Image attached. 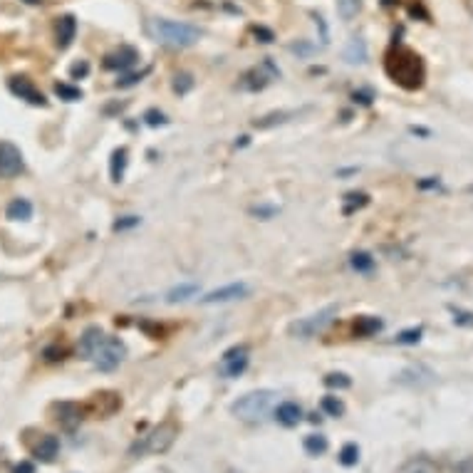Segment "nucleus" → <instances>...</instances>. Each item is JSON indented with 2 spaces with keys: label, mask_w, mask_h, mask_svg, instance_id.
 Wrapping results in <instances>:
<instances>
[{
  "label": "nucleus",
  "mask_w": 473,
  "mask_h": 473,
  "mask_svg": "<svg viewBox=\"0 0 473 473\" xmlns=\"http://www.w3.org/2000/svg\"><path fill=\"white\" fill-rule=\"evenodd\" d=\"M87 72H90V65H87L85 60H82V63H77V65H72V70H70V74H72L74 79H77V77H85Z\"/></svg>",
  "instance_id": "a19ab883"
},
{
  "label": "nucleus",
  "mask_w": 473,
  "mask_h": 473,
  "mask_svg": "<svg viewBox=\"0 0 473 473\" xmlns=\"http://www.w3.org/2000/svg\"><path fill=\"white\" fill-rule=\"evenodd\" d=\"M384 67L387 74L394 79L396 85H401L404 90H419L424 85V77H426V70H424L422 57L417 55L409 47H392L384 60Z\"/></svg>",
  "instance_id": "f257e3e1"
},
{
  "label": "nucleus",
  "mask_w": 473,
  "mask_h": 473,
  "mask_svg": "<svg viewBox=\"0 0 473 473\" xmlns=\"http://www.w3.org/2000/svg\"><path fill=\"white\" fill-rule=\"evenodd\" d=\"M8 87H10L13 95L20 97V99H25L28 104H35V107H45L47 104L45 95H42V92H40L28 77H10L8 79Z\"/></svg>",
  "instance_id": "9d476101"
},
{
  "label": "nucleus",
  "mask_w": 473,
  "mask_h": 473,
  "mask_svg": "<svg viewBox=\"0 0 473 473\" xmlns=\"http://www.w3.org/2000/svg\"><path fill=\"white\" fill-rule=\"evenodd\" d=\"M325 387H330V389H349V387H352V379H349L344 372H330L325 377Z\"/></svg>",
  "instance_id": "473e14b6"
},
{
  "label": "nucleus",
  "mask_w": 473,
  "mask_h": 473,
  "mask_svg": "<svg viewBox=\"0 0 473 473\" xmlns=\"http://www.w3.org/2000/svg\"><path fill=\"white\" fill-rule=\"evenodd\" d=\"M436 374L424 364H414V367H406L404 372H399L396 382L406 384V387H428V384H434Z\"/></svg>",
  "instance_id": "f8f14e48"
},
{
  "label": "nucleus",
  "mask_w": 473,
  "mask_h": 473,
  "mask_svg": "<svg viewBox=\"0 0 473 473\" xmlns=\"http://www.w3.org/2000/svg\"><path fill=\"white\" fill-rule=\"evenodd\" d=\"M6 214L10 221H28L33 218V203L28 198H15V201H10Z\"/></svg>",
  "instance_id": "5701e85b"
},
{
  "label": "nucleus",
  "mask_w": 473,
  "mask_h": 473,
  "mask_svg": "<svg viewBox=\"0 0 473 473\" xmlns=\"http://www.w3.org/2000/svg\"><path fill=\"white\" fill-rule=\"evenodd\" d=\"M139 225V216H125V218H119L114 223V231H127V228H134Z\"/></svg>",
  "instance_id": "e433bc0d"
},
{
  "label": "nucleus",
  "mask_w": 473,
  "mask_h": 473,
  "mask_svg": "<svg viewBox=\"0 0 473 473\" xmlns=\"http://www.w3.org/2000/svg\"><path fill=\"white\" fill-rule=\"evenodd\" d=\"M362 0H337V10L342 15V20H352L360 13Z\"/></svg>",
  "instance_id": "c756f323"
},
{
  "label": "nucleus",
  "mask_w": 473,
  "mask_h": 473,
  "mask_svg": "<svg viewBox=\"0 0 473 473\" xmlns=\"http://www.w3.org/2000/svg\"><path fill=\"white\" fill-rule=\"evenodd\" d=\"M74 35H77V20H74V15L60 17V20H57V47H60V50L70 47Z\"/></svg>",
  "instance_id": "f3484780"
},
{
  "label": "nucleus",
  "mask_w": 473,
  "mask_h": 473,
  "mask_svg": "<svg viewBox=\"0 0 473 473\" xmlns=\"http://www.w3.org/2000/svg\"><path fill=\"white\" fill-rule=\"evenodd\" d=\"M107 337V335L102 332L99 327H87L85 335L79 337V355L85 357V360H92L95 357V352L99 349L102 339Z\"/></svg>",
  "instance_id": "dca6fc26"
},
{
  "label": "nucleus",
  "mask_w": 473,
  "mask_h": 473,
  "mask_svg": "<svg viewBox=\"0 0 473 473\" xmlns=\"http://www.w3.org/2000/svg\"><path fill=\"white\" fill-rule=\"evenodd\" d=\"M136 60H139V52L129 45H122L119 50L109 52V55L104 57V67L107 70H129Z\"/></svg>",
  "instance_id": "4468645a"
},
{
  "label": "nucleus",
  "mask_w": 473,
  "mask_h": 473,
  "mask_svg": "<svg viewBox=\"0 0 473 473\" xmlns=\"http://www.w3.org/2000/svg\"><path fill=\"white\" fill-rule=\"evenodd\" d=\"M147 72H149V70H144V72H139V74H129V77L119 79L117 85H119V87H131V85H136V82H141V77H144Z\"/></svg>",
  "instance_id": "ea45409f"
},
{
  "label": "nucleus",
  "mask_w": 473,
  "mask_h": 473,
  "mask_svg": "<svg viewBox=\"0 0 473 473\" xmlns=\"http://www.w3.org/2000/svg\"><path fill=\"white\" fill-rule=\"evenodd\" d=\"M193 295H198L196 282H181V285H176L174 290H169V295H166V303H184V300L193 298Z\"/></svg>",
  "instance_id": "b1692460"
},
{
  "label": "nucleus",
  "mask_w": 473,
  "mask_h": 473,
  "mask_svg": "<svg viewBox=\"0 0 473 473\" xmlns=\"http://www.w3.org/2000/svg\"><path fill=\"white\" fill-rule=\"evenodd\" d=\"M290 52H295V55H312V52H315V47L307 45L305 40H298V42H293V45H290Z\"/></svg>",
  "instance_id": "4c0bfd02"
},
{
  "label": "nucleus",
  "mask_w": 473,
  "mask_h": 473,
  "mask_svg": "<svg viewBox=\"0 0 473 473\" xmlns=\"http://www.w3.org/2000/svg\"><path fill=\"white\" fill-rule=\"evenodd\" d=\"M55 95L60 97V99H65V102L82 99V90H79V87L67 85V82H57V85H55Z\"/></svg>",
  "instance_id": "c85d7f7f"
},
{
  "label": "nucleus",
  "mask_w": 473,
  "mask_h": 473,
  "mask_svg": "<svg viewBox=\"0 0 473 473\" xmlns=\"http://www.w3.org/2000/svg\"><path fill=\"white\" fill-rule=\"evenodd\" d=\"M419 186H422V189H431V186H439V181H436V179H431V181H422V184H419Z\"/></svg>",
  "instance_id": "c03bdc74"
},
{
  "label": "nucleus",
  "mask_w": 473,
  "mask_h": 473,
  "mask_svg": "<svg viewBox=\"0 0 473 473\" xmlns=\"http://www.w3.org/2000/svg\"><path fill=\"white\" fill-rule=\"evenodd\" d=\"M127 163H129V152L127 147H119L112 152V161H109V176H112L114 184L125 179V171H127Z\"/></svg>",
  "instance_id": "aec40b11"
},
{
  "label": "nucleus",
  "mask_w": 473,
  "mask_h": 473,
  "mask_svg": "<svg viewBox=\"0 0 473 473\" xmlns=\"http://www.w3.org/2000/svg\"><path fill=\"white\" fill-rule=\"evenodd\" d=\"M248 362H250V349L246 347V344H236V347H231L223 357H221V362H218L221 377H225V379L241 377V374L248 369Z\"/></svg>",
  "instance_id": "6e6552de"
},
{
  "label": "nucleus",
  "mask_w": 473,
  "mask_h": 473,
  "mask_svg": "<svg viewBox=\"0 0 473 473\" xmlns=\"http://www.w3.org/2000/svg\"><path fill=\"white\" fill-rule=\"evenodd\" d=\"M57 451H60V441H57V436H42V439L38 441V446H35V456L40 458V461H55Z\"/></svg>",
  "instance_id": "412c9836"
},
{
  "label": "nucleus",
  "mask_w": 473,
  "mask_h": 473,
  "mask_svg": "<svg viewBox=\"0 0 473 473\" xmlns=\"http://www.w3.org/2000/svg\"><path fill=\"white\" fill-rule=\"evenodd\" d=\"M278 401V392L273 389H258V392H248L243 394L238 401L231 404L233 417L241 419L246 424H263L268 419V414L273 411Z\"/></svg>",
  "instance_id": "7ed1b4c3"
},
{
  "label": "nucleus",
  "mask_w": 473,
  "mask_h": 473,
  "mask_svg": "<svg viewBox=\"0 0 473 473\" xmlns=\"http://www.w3.org/2000/svg\"><path fill=\"white\" fill-rule=\"evenodd\" d=\"M144 33H147L154 42L174 47V50H184V47L196 45L203 35L201 30L193 28V25L169 20V17H149L147 23H144Z\"/></svg>",
  "instance_id": "f03ea898"
},
{
  "label": "nucleus",
  "mask_w": 473,
  "mask_h": 473,
  "mask_svg": "<svg viewBox=\"0 0 473 473\" xmlns=\"http://www.w3.org/2000/svg\"><path fill=\"white\" fill-rule=\"evenodd\" d=\"M422 327H414V330H404V332H399L394 337V342L396 344H417L419 339H422Z\"/></svg>",
  "instance_id": "72a5a7b5"
},
{
  "label": "nucleus",
  "mask_w": 473,
  "mask_h": 473,
  "mask_svg": "<svg viewBox=\"0 0 473 473\" xmlns=\"http://www.w3.org/2000/svg\"><path fill=\"white\" fill-rule=\"evenodd\" d=\"M337 461L342 463L344 468L357 466V463H360V446H357V444H344L342 449H339Z\"/></svg>",
  "instance_id": "cd10ccee"
},
{
  "label": "nucleus",
  "mask_w": 473,
  "mask_h": 473,
  "mask_svg": "<svg viewBox=\"0 0 473 473\" xmlns=\"http://www.w3.org/2000/svg\"><path fill=\"white\" fill-rule=\"evenodd\" d=\"M273 417H275V422L280 424V426L293 428L303 422V406H300L298 401H282V404L275 406Z\"/></svg>",
  "instance_id": "ddd939ff"
},
{
  "label": "nucleus",
  "mask_w": 473,
  "mask_h": 473,
  "mask_svg": "<svg viewBox=\"0 0 473 473\" xmlns=\"http://www.w3.org/2000/svg\"><path fill=\"white\" fill-rule=\"evenodd\" d=\"M303 449L307 451L310 456H322V454L330 449V441H327V436H322V434H310V436H305Z\"/></svg>",
  "instance_id": "393cba45"
},
{
  "label": "nucleus",
  "mask_w": 473,
  "mask_h": 473,
  "mask_svg": "<svg viewBox=\"0 0 473 473\" xmlns=\"http://www.w3.org/2000/svg\"><path fill=\"white\" fill-rule=\"evenodd\" d=\"M344 60H347L349 65H364L367 63V45H364V40H360V38L349 40V45L344 47Z\"/></svg>",
  "instance_id": "4be33fe9"
},
{
  "label": "nucleus",
  "mask_w": 473,
  "mask_h": 473,
  "mask_svg": "<svg viewBox=\"0 0 473 473\" xmlns=\"http://www.w3.org/2000/svg\"><path fill=\"white\" fill-rule=\"evenodd\" d=\"M28 3H42V0H28Z\"/></svg>",
  "instance_id": "a18cd8bd"
},
{
  "label": "nucleus",
  "mask_w": 473,
  "mask_h": 473,
  "mask_svg": "<svg viewBox=\"0 0 473 473\" xmlns=\"http://www.w3.org/2000/svg\"><path fill=\"white\" fill-rule=\"evenodd\" d=\"M176 436H179V426H176L174 422L159 424L144 439L131 446V456H136V454H139V456L141 454H163V451H169L171 446H174Z\"/></svg>",
  "instance_id": "20e7f679"
},
{
  "label": "nucleus",
  "mask_w": 473,
  "mask_h": 473,
  "mask_svg": "<svg viewBox=\"0 0 473 473\" xmlns=\"http://www.w3.org/2000/svg\"><path fill=\"white\" fill-rule=\"evenodd\" d=\"M394 473H439V466L428 456H414L404 461Z\"/></svg>",
  "instance_id": "6ab92c4d"
},
{
  "label": "nucleus",
  "mask_w": 473,
  "mask_h": 473,
  "mask_svg": "<svg viewBox=\"0 0 473 473\" xmlns=\"http://www.w3.org/2000/svg\"><path fill=\"white\" fill-rule=\"evenodd\" d=\"M191 87H193V77H191V74L181 72V74H176V77H174V90L179 92V95H186Z\"/></svg>",
  "instance_id": "f704fd0d"
},
{
  "label": "nucleus",
  "mask_w": 473,
  "mask_h": 473,
  "mask_svg": "<svg viewBox=\"0 0 473 473\" xmlns=\"http://www.w3.org/2000/svg\"><path fill=\"white\" fill-rule=\"evenodd\" d=\"M367 193H347L344 196V214H355L357 209H362V206H367Z\"/></svg>",
  "instance_id": "2f4dec72"
},
{
  "label": "nucleus",
  "mask_w": 473,
  "mask_h": 473,
  "mask_svg": "<svg viewBox=\"0 0 473 473\" xmlns=\"http://www.w3.org/2000/svg\"><path fill=\"white\" fill-rule=\"evenodd\" d=\"M144 119H147L149 127H159V125H166V117H163L161 112H157V109H152V112L144 114Z\"/></svg>",
  "instance_id": "58836bf2"
},
{
  "label": "nucleus",
  "mask_w": 473,
  "mask_h": 473,
  "mask_svg": "<svg viewBox=\"0 0 473 473\" xmlns=\"http://www.w3.org/2000/svg\"><path fill=\"white\" fill-rule=\"evenodd\" d=\"M127 357V344L122 342V339L117 337H104L99 344V349L95 352V357H92V362L97 364V369H102V372H112V369H117L122 362H125Z\"/></svg>",
  "instance_id": "423d86ee"
},
{
  "label": "nucleus",
  "mask_w": 473,
  "mask_h": 473,
  "mask_svg": "<svg viewBox=\"0 0 473 473\" xmlns=\"http://www.w3.org/2000/svg\"><path fill=\"white\" fill-rule=\"evenodd\" d=\"M322 411L325 414H330V417H344V404L342 399H337V396H325L322 399Z\"/></svg>",
  "instance_id": "7c9ffc66"
},
{
  "label": "nucleus",
  "mask_w": 473,
  "mask_h": 473,
  "mask_svg": "<svg viewBox=\"0 0 473 473\" xmlns=\"http://www.w3.org/2000/svg\"><path fill=\"white\" fill-rule=\"evenodd\" d=\"M335 317H337V305H327V307L317 310L315 315L295 320L293 325H290V335H293V337H300V339H310V337H315L317 332H322Z\"/></svg>",
  "instance_id": "39448f33"
},
{
  "label": "nucleus",
  "mask_w": 473,
  "mask_h": 473,
  "mask_svg": "<svg viewBox=\"0 0 473 473\" xmlns=\"http://www.w3.org/2000/svg\"><path fill=\"white\" fill-rule=\"evenodd\" d=\"M379 330H382V320H379V317L367 315L355 322V332L360 335V337H372V335H377Z\"/></svg>",
  "instance_id": "a878e982"
},
{
  "label": "nucleus",
  "mask_w": 473,
  "mask_h": 473,
  "mask_svg": "<svg viewBox=\"0 0 473 473\" xmlns=\"http://www.w3.org/2000/svg\"><path fill=\"white\" fill-rule=\"evenodd\" d=\"M253 33H255V38H260V42H273V33H271V30L255 28Z\"/></svg>",
  "instance_id": "79ce46f5"
},
{
  "label": "nucleus",
  "mask_w": 473,
  "mask_h": 473,
  "mask_svg": "<svg viewBox=\"0 0 473 473\" xmlns=\"http://www.w3.org/2000/svg\"><path fill=\"white\" fill-rule=\"evenodd\" d=\"M303 112H307V109H287V112H273V114H265V117L255 119L253 127L255 129H271V127L275 125H285V122H290V119L300 117Z\"/></svg>",
  "instance_id": "a211bd4d"
},
{
  "label": "nucleus",
  "mask_w": 473,
  "mask_h": 473,
  "mask_svg": "<svg viewBox=\"0 0 473 473\" xmlns=\"http://www.w3.org/2000/svg\"><path fill=\"white\" fill-rule=\"evenodd\" d=\"M250 287L246 282H231V285H223L214 293H209L206 298H201L203 305H216V303H231V300H241L248 295Z\"/></svg>",
  "instance_id": "9b49d317"
},
{
  "label": "nucleus",
  "mask_w": 473,
  "mask_h": 473,
  "mask_svg": "<svg viewBox=\"0 0 473 473\" xmlns=\"http://www.w3.org/2000/svg\"><path fill=\"white\" fill-rule=\"evenodd\" d=\"M466 191H468V193H473V186H468V189H466Z\"/></svg>",
  "instance_id": "49530a36"
},
{
  "label": "nucleus",
  "mask_w": 473,
  "mask_h": 473,
  "mask_svg": "<svg viewBox=\"0 0 473 473\" xmlns=\"http://www.w3.org/2000/svg\"><path fill=\"white\" fill-rule=\"evenodd\" d=\"M451 473H473V456H463L451 466Z\"/></svg>",
  "instance_id": "c9c22d12"
},
{
  "label": "nucleus",
  "mask_w": 473,
  "mask_h": 473,
  "mask_svg": "<svg viewBox=\"0 0 473 473\" xmlns=\"http://www.w3.org/2000/svg\"><path fill=\"white\" fill-rule=\"evenodd\" d=\"M55 411H57V424H63L65 428H70L72 431L74 426H79V422H82V409H79V404H74V401H60V404H55Z\"/></svg>",
  "instance_id": "2eb2a0df"
},
{
  "label": "nucleus",
  "mask_w": 473,
  "mask_h": 473,
  "mask_svg": "<svg viewBox=\"0 0 473 473\" xmlns=\"http://www.w3.org/2000/svg\"><path fill=\"white\" fill-rule=\"evenodd\" d=\"M23 154L20 149L8 144V141H0V179H13L23 171Z\"/></svg>",
  "instance_id": "1a4fd4ad"
},
{
  "label": "nucleus",
  "mask_w": 473,
  "mask_h": 473,
  "mask_svg": "<svg viewBox=\"0 0 473 473\" xmlns=\"http://www.w3.org/2000/svg\"><path fill=\"white\" fill-rule=\"evenodd\" d=\"M15 473H35V466L30 461H23L15 466Z\"/></svg>",
  "instance_id": "37998d69"
},
{
  "label": "nucleus",
  "mask_w": 473,
  "mask_h": 473,
  "mask_svg": "<svg viewBox=\"0 0 473 473\" xmlns=\"http://www.w3.org/2000/svg\"><path fill=\"white\" fill-rule=\"evenodd\" d=\"M349 265H352V271L357 273H372L374 258L369 253H364V250H357V253H352V258H349Z\"/></svg>",
  "instance_id": "bb28decb"
},
{
  "label": "nucleus",
  "mask_w": 473,
  "mask_h": 473,
  "mask_svg": "<svg viewBox=\"0 0 473 473\" xmlns=\"http://www.w3.org/2000/svg\"><path fill=\"white\" fill-rule=\"evenodd\" d=\"M278 77H280V70L275 67L273 60L265 57L258 67H250L248 72L243 74L241 82H238V87L246 90V92H258V90H265V87L271 85L273 79H278Z\"/></svg>",
  "instance_id": "0eeeda50"
}]
</instances>
